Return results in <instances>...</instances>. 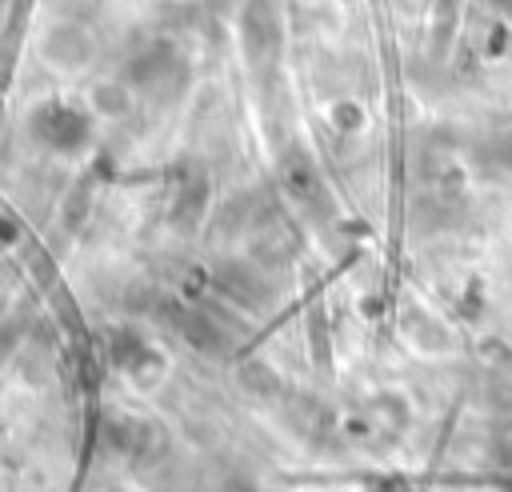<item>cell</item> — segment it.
<instances>
[{
  "label": "cell",
  "mask_w": 512,
  "mask_h": 492,
  "mask_svg": "<svg viewBox=\"0 0 512 492\" xmlns=\"http://www.w3.org/2000/svg\"><path fill=\"white\" fill-rule=\"evenodd\" d=\"M216 492H256L252 484H244V480H228V484H220Z\"/></svg>",
  "instance_id": "obj_2"
},
{
  "label": "cell",
  "mask_w": 512,
  "mask_h": 492,
  "mask_svg": "<svg viewBox=\"0 0 512 492\" xmlns=\"http://www.w3.org/2000/svg\"><path fill=\"white\" fill-rule=\"evenodd\" d=\"M108 436L116 440V448H120V452H132V456H152L156 448H164V432H160L152 420H140V416L112 420Z\"/></svg>",
  "instance_id": "obj_1"
}]
</instances>
